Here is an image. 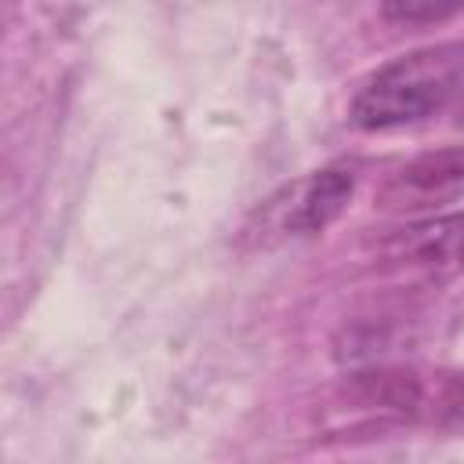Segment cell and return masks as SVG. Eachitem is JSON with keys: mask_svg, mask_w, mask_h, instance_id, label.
Segmentation results:
<instances>
[{"mask_svg": "<svg viewBox=\"0 0 464 464\" xmlns=\"http://www.w3.org/2000/svg\"><path fill=\"white\" fill-rule=\"evenodd\" d=\"M464 91V44L410 51L377 69L352 102V123L392 130L442 112Z\"/></svg>", "mask_w": 464, "mask_h": 464, "instance_id": "obj_1", "label": "cell"}, {"mask_svg": "<svg viewBox=\"0 0 464 464\" xmlns=\"http://www.w3.org/2000/svg\"><path fill=\"white\" fill-rule=\"evenodd\" d=\"M352 192H355V174L348 167L312 170L301 181L279 188L261 207V232H276L283 239L315 236L344 214Z\"/></svg>", "mask_w": 464, "mask_h": 464, "instance_id": "obj_2", "label": "cell"}, {"mask_svg": "<svg viewBox=\"0 0 464 464\" xmlns=\"http://www.w3.org/2000/svg\"><path fill=\"white\" fill-rule=\"evenodd\" d=\"M453 199H464V145L435 149L402 163L377 196L392 214H424Z\"/></svg>", "mask_w": 464, "mask_h": 464, "instance_id": "obj_3", "label": "cell"}, {"mask_svg": "<svg viewBox=\"0 0 464 464\" xmlns=\"http://www.w3.org/2000/svg\"><path fill=\"white\" fill-rule=\"evenodd\" d=\"M399 261H410L413 268H428L439 276L464 268V210L457 214H435L420 225H410L395 239Z\"/></svg>", "mask_w": 464, "mask_h": 464, "instance_id": "obj_4", "label": "cell"}, {"mask_svg": "<svg viewBox=\"0 0 464 464\" xmlns=\"http://www.w3.org/2000/svg\"><path fill=\"white\" fill-rule=\"evenodd\" d=\"M420 420L464 435V370H446L424 381V402H420Z\"/></svg>", "mask_w": 464, "mask_h": 464, "instance_id": "obj_5", "label": "cell"}, {"mask_svg": "<svg viewBox=\"0 0 464 464\" xmlns=\"http://www.w3.org/2000/svg\"><path fill=\"white\" fill-rule=\"evenodd\" d=\"M464 11V0H381V14L399 25H431Z\"/></svg>", "mask_w": 464, "mask_h": 464, "instance_id": "obj_6", "label": "cell"}]
</instances>
